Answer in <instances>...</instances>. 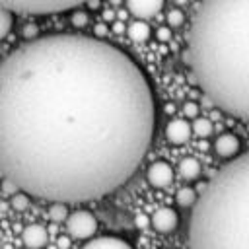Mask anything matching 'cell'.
<instances>
[{
  "mask_svg": "<svg viewBox=\"0 0 249 249\" xmlns=\"http://www.w3.org/2000/svg\"><path fill=\"white\" fill-rule=\"evenodd\" d=\"M21 241L27 249H43L49 241V231L41 224H29L21 231Z\"/></svg>",
  "mask_w": 249,
  "mask_h": 249,
  "instance_id": "9c48e42d",
  "label": "cell"
},
{
  "mask_svg": "<svg viewBox=\"0 0 249 249\" xmlns=\"http://www.w3.org/2000/svg\"><path fill=\"white\" fill-rule=\"evenodd\" d=\"M183 21H185V16H183V12L179 8H173V10L167 12V23H169V27H179V25H183Z\"/></svg>",
  "mask_w": 249,
  "mask_h": 249,
  "instance_id": "44dd1931",
  "label": "cell"
},
{
  "mask_svg": "<svg viewBox=\"0 0 249 249\" xmlns=\"http://www.w3.org/2000/svg\"><path fill=\"white\" fill-rule=\"evenodd\" d=\"M183 113H185V117H189V119H196V117H198V105H196L195 101H187V103L183 105Z\"/></svg>",
  "mask_w": 249,
  "mask_h": 249,
  "instance_id": "7402d4cb",
  "label": "cell"
},
{
  "mask_svg": "<svg viewBox=\"0 0 249 249\" xmlns=\"http://www.w3.org/2000/svg\"><path fill=\"white\" fill-rule=\"evenodd\" d=\"M156 39H158V41H161V43L169 41V39H171V27H167V25L158 27V29H156Z\"/></svg>",
  "mask_w": 249,
  "mask_h": 249,
  "instance_id": "603a6c76",
  "label": "cell"
},
{
  "mask_svg": "<svg viewBox=\"0 0 249 249\" xmlns=\"http://www.w3.org/2000/svg\"><path fill=\"white\" fill-rule=\"evenodd\" d=\"M196 198H198V195H196V191L193 187H183L175 195V200H177V204L181 208H193L195 202H196Z\"/></svg>",
  "mask_w": 249,
  "mask_h": 249,
  "instance_id": "9a60e30c",
  "label": "cell"
},
{
  "mask_svg": "<svg viewBox=\"0 0 249 249\" xmlns=\"http://www.w3.org/2000/svg\"><path fill=\"white\" fill-rule=\"evenodd\" d=\"M86 6H88V8H97V6H99V0H88Z\"/></svg>",
  "mask_w": 249,
  "mask_h": 249,
  "instance_id": "f546056e",
  "label": "cell"
},
{
  "mask_svg": "<svg viewBox=\"0 0 249 249\" xmlns=\"http://www.w3.org/2000/svg\"><path fill=\"white\" fill-rule=\"evenodd\" d=\"M58 247H60V249H68V247H70V239H68L66 235L58 237Z\"/></svg>",
  "mask_w": 249,
  "mask_h": 249,
  "instance_id": "83f0119b",
  "label": "cell"
},
{
  "mask_svg": "<svg viewBox=\"0 0 249 249\" xmlns=\"http://www.w3.org/2000/svg\"><path fill=\"white\" fill-rule=\"evenodd\" d=\"M189 249H249V152L230 160L198 195Z\"/></svg>",
  "mask_w": 249,
  "mask_h": 249,
  "instance_id": "3957f363",
  "label": "cell"
},
{
  "mask_svg": "<svg viewBox=\"0 0 249 249\" xmlns=\"http://www.w3.org/2000/svg\"><path fill=\"white\" fill-rule=\"evenodd\" d=\"M37 35V25H33V23H27L25 27H23V37H27V39H31L33 41V37Z\"/></svg>",
  "mask_w": 249,
  "mask_h": 249,
  "instance_id": "d4e9b609",
  "label": "cell"
},
{
  "mask_svg": "<svg viewBox=\"0 0 249 249\" xmlns=\"http://www.w3.org/2000/svg\"><path fill=\"white\" fill-rule=\"evenodd\" d=\"M156 128L140 66L82 33L33 39L0 62V175L51 202H88L124 185Z\"/></svg>",
  "mask_w": 249,
  "mask_h": 249,
  "instance_id": "6da1fadb",
  "label": "cell"
},
{
  "mask_svg": "<svg viewBox=\"0 0 249 249\" xmlns=\"http://www.w3.org/2000/svg\"><path fill=\"white\" fill-rule=\"evenodd\" d=\"M165 109H167V113H171V111H173V109H175V107H173V103H169V105H167V107H165Z\"/></svg>",
  "mask_w": 249,
  "mask_h": 249,
  "instance_id": "4dcf8cb0",
  "label": "cell"
},
{
  "mask_svg": "<svg viewBox=\"0 0 249 249\" xmlns=\"http://www.w3.org/2000/svg\"><path fill=\"white\" fill-rule=\"evenodd\" d=\"M12 25H14V14L0 8V39H4L10 33Z\"/></svg>",
  "mask_w": 249,
  "mask_h": 249,
  "instance_id": "d6986e66",
  "label": "cell"
},
{
  "mask_svg": "<svg viewBox=\"0 0 249 249\" xmlns=\"http://www.w3.org/2000/svg\"><path fill=\"white\" fill-rule=\"evenodd\" d=\"M163 2L165 0H126V8L138 19H146L160 14L163 8Z\"/></svg>",
  "mask_w": 249,
  "mask_h": 249,
  "instance_id": "30bf717a",
  "label": "cell"
},
{
  "mask_svg": "<svg viewBox=\"0 0 249 249\" xmlns=\"http://www.w3.org/2000/svg\"><path fill=\"white\" fill-rule=\"evenodd\" d=\"M146 179L152 187L156 189H165L173 183V167L167 161H154L148 171H146Z\"/></svg>",
  "mask_w": 249,
  "mask_h": 249,
  "instance_id": "8992f818",
  "label": "cell"
},
{
  "mask_svg": "<svg viewBox=\"0 0 249 249\" xmlns=\"http://www.w3.org/2000/svg\"><path fill=\"white\" fill-rule=\"evenodd\" d=\"M150 224L160 233H171L179 224V214L169 206H161L152 214Z\"/></svg>",
  "mask_w": 249,
  "mask_h": 249,
  "instance_id": "52a82bcc",
  "label": "cell"
},
{
  "mask_svg": "<svg viewBox=\"0 0 249 249\" xmlns=\"http://www.w3.org/2000/svg\"><path fill=\"white\" fill-rule=\"evenodd\" d=\"M187 56L206 97L249 121V0H202L191 21Z\"/></svg>",
  "mask_w": 249,
  "mask_h": 249,
  "instance_id": "7a4b0ae2",
  "label": "cell"
},
{
  "mask_svg": "<svg viewBox=\"0 0 249 249\" xmlns=\"http://www.w3.org/2000/svg\"><path fill=\"white\" fill-rule=\"evenodd\" d=\"M66 230H68L70 237L80 239V241H86V239H91L93 237V233L97 230V220L88 210H76V212H72L68 216Z\"/></svg>",
  "mask_w": 249,
  "mask_h": 249,
  "instance_id": "5b68a950",
  "label": "cell"
},
{
  "mask_svg": "<svg viewBox=\"0 0 249 249\" xmlns=\"http://www.w3.org/2000/svg\"><path fill=\"white\" fill-rule=\"evenodd\" d=\"M82 249H132L130 243H126L121 237L115 235H103V237H95L91 241H88Z\"/></svg>",
  "mask_w": 249,
  "mask_h": 249,
  "instance_id": "7c38bea8",
  "label": "cell"
},
{
  "mask_svg": "<svg viewBox=\"0 0 249 249\" xmlns=\"http://www.w3.org/2000/svg\"><path fill=\"white\" fill-rule=\"evenodd\" d=\"M185 2H187V0H177V4H185Z\"/></svg>",
  "mask_w": 249,
  "mask_h": 249,
  "instance_id": "1f68e13d",
  "label": "cell"
},
{
  "mask_svg": "<svg viewBox=\"0 0 249 249\" xmlns=\"http://www.w3.org/2000/svg\"><path fill=\"white\" fill-rule=\"evenodd\" d=\"M134 224H136L138 228H146V226L150 224V218H148V216H144V214H138V216L134 218Z\"/></svg>",
  "mask_w": 249,
  "mask_h": 249,
  "instance_id": "484cf974",
  "label": "cell"
},
{
  "mask_svg": "<svg viewBox=\"0 0 249 249\" xmlns=\"http://www.w3.org/2000/svg\"><path fill=\"white\" fill-rule=\"evenodd\" d=\"M111 2H113V4H119V0H111Z\"/></svg>",
  "mask_w": 249,
  "mask_h": 249,
  "instance_id": "d6a6232c",
  "label": "cell"
},
{
  "mask_svg": "<svg viewBox=\"0 0 249 249\" xmlns=\"http://www.w3.org/2000/svg\"><path fill=\"white\" fill-rule=\"evenodd\" d=\"M239 148H241V142L231 132H224L214 140V152L226 160H233L239 154Z\"/></svg>",
  "mask_w": 249,
  "mask_h": 249,
  "instance_id": "8fae6325",
  "label": "cell"
},
{
  "mask_svg": "<svg viewBox=\"0 0 249 249\" xmlns=\"http://www.w3.org/2000/svg\"><path fill=\"white\" fill-rule=\"evenodd\" d=\"M10 204H12V208H14V210H18V212H25V210L29 208L31 200H29V195H25V193L18 191L16 195H12V196H10Z\"/></svg>",
  "mask_w": 249,
  "mask_h": 249,
  "instance_id": "ac0fdd59",
  "label": "cell"
},
{
  "mask_svg": "<svg viewBox=\"0 0 249 249\" xmlns=\"http://www.w3.org/2000/svg\"><path fill=\"white\" fill-rule=\"evenodd\" d=\"M88 12H84V10H74L72 12V16H70V23L74 25V27H78V29H82V27H86L88 25Z\"/></svg>",
  "mask_w": 249,
  "mask_h": 249,
  "instance_id": "ffe728a7",
  "label": "cell"
},
{
  "mask_svg": "<svg viewBox=\"0 0 249 249\" xmlns=\"http://www.w3.org/2000/svg\"><path fill=\"white\" fill-rule=\"evenodd\" d=\"M93 33H95V35H93L95 39H101V37L107 33V31H105V25H95V31H93Z\"/></svg>",
  "mask_w": 249,
  "mask_h": 249,
  "instance_id": "4316f807",
  "label": "cell"
},
{
  "mask_svg": "<svg viewBox=\"0 0 249 249\" xmlns=\"http://www.w3.org/2000/svg\"><path fill=\"white\" fill-rule=\"evenodd\" d=\"M88 0H0V8L12 14L25 16H45V14H60L66 10H74Z\"/></svg>",
  "mask_w": 249,
  "mask_h": 249,
  "instance_id": "277c9868",
  "label": "cell"
},
{
  "mask_svg": "<svg viewBox=\"0 0 249 249\" xmlns=\"http://www.w3.org/2000/svg\"><path fill=\"white\" fill-rule=\"evenodd\" d=\"M191 134H193L191 124L185 119H171L165 126V138L173 146H181V144L189 142Z\"/></svg>",
  "mask_w": 249,
  "mask_h": 249,
  "instance_id": "ba28073f",
  "label": "cell"
},
{
  "mask_svg": "<svg viewBox=\"0 0 249 249\" xmlns=\"http://www.w3.org/2000/svg\"><path fill=\"white\" fill-rule=\"evenodd\" d=\"M49 216L53 222H66L68 220V204H62V202H53L51 208H49Z\"/></svg>",
  "mask_w": 249,
  "mask_h": 249,
  "instance_id": "e0dca14e",
  "label": "cell"
},
{
  "mask_svg": "<svg viewBox=\"0 0 249 249\" xmlns=\"http://www.w3.org/2000/svg\"><path fill=\"white\" fill-rule=\"evenodd\" d=\"M191 130H193L196 136L206 138V136H210V134H212V123H210V119L196 117V119L193 121V124H191Z\"/></svg>",
  "mask_w": 249,
  "mask_h": 249,
  "instance_id": "2e32d148",
  "label": "cell"
},
{
  "mask_svg": "<svg viewBox=\"0 0 249 249\" xmlns=\"http://www.w3.org/2000/svg\"><path fill=\"white\" fill-rule=\"evenodd\" d=\"M126 33H128V37H130L134 43H144V41H148V37H150V25H148L144 19H134V21L128 25Z\"/></svg>",
  "mask_w": 249,
  "mask_h": 249,
  "instance_id": "5bb4252c",
  "label": "cell"
},
{
  "mask_svg": "<svg viewBox=\"0 0 249 249\" xmlns=\"http://www.w3.org/2000/svg\"><path fill=\"white\" fill-rule=\"evenodd\" d=\"M2 191H4L6 195H10V196H12V195H16V193H18V187H16L12 181L2 179Z\"/></svg>",
  "mask_w": 249,
  "mask_h": 249,
  "instance_id": "cb8c5ba5",
  "label": "cell"
},
{
  "mask_svg": "<svg viewBox=\"0 0 249 249\" xmlns=\"http://www.w3.org/2000/svg\"><path fill=\"white\" fill-rule=\"evenodd\" d=\"M123 29H124V25H123L121 21H117V23L113 25V31H115V33H123Z\"/></svg>",
  "mask_w": 249,
  "mask_h": 249,
  "instance_id": "f1b7e54d",
  "label": "cell"
},
{
  "mask_svg": "<svg viewBox=\"0 0 249 249\" xmlns=\"http://www.w3.org/2000/svg\"><path fill=\"white\" fill-rule=\"evenodd\" d=\"M200 161L196 158H183L179 161V175L187 181H195L200 175Z\"/></svg>",
  "mask_w": 249,
  "mask_h": 249,
  "instance_id": "4fadbf2b",
  "label": "cell"
}]
</instances>
